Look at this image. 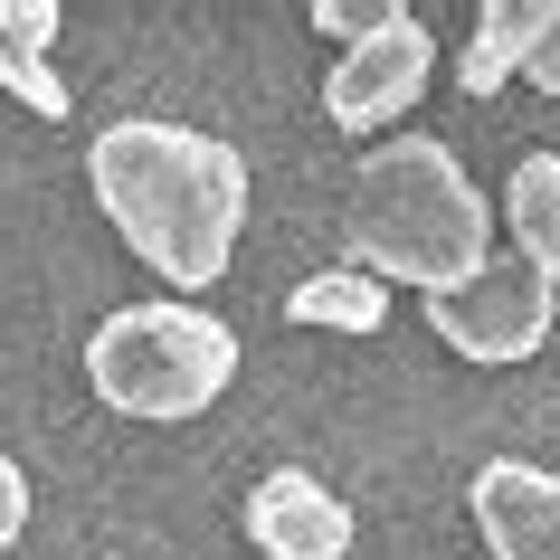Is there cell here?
Masks as SVG:
<instances>
[{"label": "cell", "instance_id": "14", "mask_svg": "<svg viewBox=\"0 0 560 560\" xmlns=\"http://www.w3.org/2000/svg\"><path fill=\"white\" fill-rule=\"evenodd\" d=\"M523 77H532V86H541V95H560V0H541V38H532Z\"/></svg>", "mask_w": 560, "mask_h": 560}, {"label": "cell", "instance_id": "9", "mask_svg": "<svg viewBox=\"0 0 560 560\" xmlns=\"http://www.w3.org/2000/svg\"><path fill=\"white\" fill-rule=\"evenodd\" d=\"M532 38H541V0H485V20L466 38V95H494L503 77H523Z\"/></svg>", "mask_w": 560, "mask_h": 560}, {"label": "cell", "instance_id": "15", "mask_svg": "<svg viewBox=\"0 0 560 560\" xmlns=\"http://www.w3.org/2000/svg\"><path fill=\"white\" fill-rule=\"evenodd\" d=\"M20 532H30V475H20L10 456H0V551H10Z\"/></svg>", "mask_w": 560, "mask_h": 560}, {"label": "cell", "instance_id": "12", "mask_svg": "<svg viewBox=\"0 0 560 560\" xmlns=\"http://www.w3.org/2000/svg\"><path fill=\"white\" fill-rule=\"evenodd\" d=\"M381 20H399V0H314V30L342 38V48H361Z\"/></svg>", "mask_w": 560, "mask_h": 560}, {"label": "cell", "instance_id": "4", "mask_svg": "<svg viewBox=\"0 0 560 560\" xmlns=\"http://www.w3.org/2000/svg\"><path fill=\"white\" fill-rule=\"evenodd\" d=\"M551 314H560V285L532 257H513V247L485 257L466 285L428 295L438 342H446V352H466V361H532L541 342H551Z\"/></svg>", "mask_w": 560, "mask_h": 560}, {"label": "cell", "instance_id": "13", "mask_svg": "<svg viewBox=\"0 0 560 560\" xmlns=\"http://www.w3.org/2000/svg\"><path fill=\"white\" fill-rule=\"evenodd\" d=\"M58 0H0V38L10 48H30V58H48V38H58Z\"/></svg>", "mask_w": 560, "mask_h": 560}, {"label": "cell", "instance_id": "11", "mask_svg": "<svg viewBox=\"0 0 560 560\" xmlns=\"http://www.w3.org/2000/svg\"><path fill=\"white\" fill-rule=\"evenodd\" d=\"M0 86L20 95L30 115H48V124L67 115V86H58V67H48V58H30V48H10V38H0Z\"/></svg>", "mask_w": 560, "mask_h": 560}, {"label": "cell", "instance_id": "7", "mask_svg": "<svg viewBox=\"0 0 560 560\" xmlns=\"http://www.w3.org/2000/svg\"><path fill=\"white\" fill-rule=\"evenodd\" d=\"M466 503L494 560H560V475H541L532 456H485Z\"/></svg>", "mask_w": 560, "mask_h": 560}, {"label": "cell", "instance_id": "1", "mask_svg": "<svg viewBox=\"0 0 560 560\" xmlns=\"http://www.w3.org/2000/svg\"><path fill=\"white\" fill-rule=\"evenodd\" d=\"M86 180H95V209L124 229V247L162 285L200 295L229 276L237 219H247V162L219 133H190V124H162V115L105 124L86 152Z\"/></svg>", "mask_w": 560, "mask_h": 560}, {"label": "cell", "instance_id": "6", "mask_svg": "<svg viewBox=\"0 0 560 560\" xmlns=\"http://www.w3.org/2000/svg\"><path fill=\"white\" fill-rule=\"evenodd\" d=\"M247 541H257L266 560H342L352 551V503L332 494L324 475L276 466V475H257V494H247Z\"/></svg>", "mask_w": 560, "mask_h": 560}, {"label": "cell", "instance_id": "5", "mask_svg": "<svg viewBox=\"0 0 560 560\" xmlns=\"http://www.w3.org/2000/svg\"><path fill=\"white\" fill-rule=\"evenodd\" d=\"M428 67H438V38L418 30V10L381 20L361 48H342V67H332V86H324L332 133H381L389 115H409L418 86H428Z\"/></svg>", "mask_w": 560, "mask_h": 560}, {"label": "cell", "instance_id": "8", "mask_svg": "<svg viewBox=\"0 0 560 560\" xmlns=\"http://www.w3.org/2000/svg\"><path fill=\"white\" fill-rule=\"evenodd\" d=\"M503 229H513V257H532L560 285V152H523V162H513Z\"/></svg>", "mask_w": 560, "mask_h": 560}, {"label": "cell", "instance_id": "2", "mask_svg": "<svg viewBox=\"0 0 560 560\" xmlns=\"http://www.w3.org/2000/svg\"><path fill=\"white\" fill-rule=\"evenodd\" d=\"M342 247H352V266L381 276V285L446 295V285H466L475 266L494 257V237H485V190L466 180V162H456L438 133L371 143L352 162V190H342Z\"/></svg>", "mask_w": 560, "mask_h": 560}, {"label": "cell", "instance_id": "10", "mask_svg": "<svg viewBox=\"0 0 560 560\" xmlns=\"http://www.w3.org/2000/svg\"><path fill=\"white\" fill-rule=\"evenodd\" d=\"M295 324H324V332H381L389 324V285L381 276H361V266H324V276H304L295 304H285Z\"/></svg>", "mask_w": 560, "mask_h": 560}, {"label": "cell", "instance_id": "3", "mask_svg": "<svg viewBox=\"0 0 560 560\" xmlns=\"http://www.w3.org/2000/svg\"><path fill=\"white\" fill-rule=\"evenodd\" d=\"M86 381L124 418H200L237 381V332L200 304H124L86 342Z\"/></svg>", "mask_w": 560, "mask_h": 560}]
</instances>
